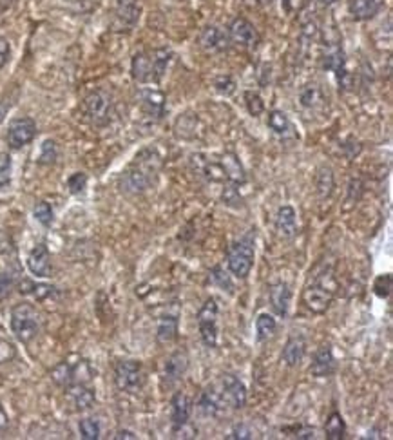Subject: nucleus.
<instances>
[{"instance_id": "473e14b6", "label": "nucleus", "mask_w": 393, "mask_h": 440, "mask_svg": "<svg viewBox=\"0 0 393 440\" xmlns=\"http://www.w3.org/2000/svg\"><path fill=\"white\" fill-rule=\"evenodd\" d=\"M317 194L321 198H330L333 192V187H336V180H333V172L330 167H321L317 170Z\"/></svg>"}, {"instance_id": "6e6552de", "label": "nucleus", "mask_w": 393, "mask_h": 440, "mask_svg": "<svg viewBox=\"0 0 393 440\" xmlns=\"http://www.w3.org/2000/svg\"><path fill=\"white\" fill-rule=\"evenodd\" d=\"M218 301L209 297L198 312V326L201 343L207 348H216L218 344Z\"/></svg>"}, {"instance_id": "a19ab883", "label": "nucleus", "mask_w": 393, "mask_h": 440, "mask_svg": "<svg viewBox=\"0 0 393 440\" xmlns=\"http://www.w3.org/2000/svg\"><path fill=\"white\" fill-rule=\"evenodd\" d=\"M373 294L381 299H388L389 294H392V275H379V277L373 281Z\"/></svg>"}, {"instance_id": "c756f323", "label": "nucleus", "mask_w": 393, "mask_h": 440, "mask_svg": "<svg viewBox=\"0 0 393 440\" xmlns=\"http://www.w3.org/2000/svg\"><path fill=\"white\" fill-rule=\"evenodd\" d=\"M267 123H268V127H270L272 133L277 134V136H281V138L290 136L294 131V126H292V121H290V118L287 116V113H283V111H279V109H274L268 113Z\"/></svg>"}, {"instance_id": "603ef678", "label": "nucleus", "mask_w": 393, "mask_h": 440, "mask_svg": "<svg viewBox=\"0 0 393 440\" xmlns=\"http://www.w3.org/2000/svg\"><path fill=\"white\" fill-rule=\"evenodd\" d=\"M8 113H9V104H6V101H0V123L6 120Z\"/></svg>"}, {"instance_id": "4d7b16f0", "label": "nucleus", "mask_w": 393, "mask_h": 440, "mask_svg": "<svg viewBox=\"0 0 393 440\" xmlns=\"http://www.w3.org/2000/svg\"><path fill=\"white\" fill-rule=\"evenodd\" d=\"M368 439H381V435H379V431L377 429H372V431H368Z\"/></svg>"}, {"instance_id": "de8ad7c7", "label": "nucleus", "mask_w": 393, "mask_h": 440, "mask_svg": "<svg viewBox=\"0 0 393 440\" xmlns=\"http://www.w3.org/2000/svg\"><path fill=\"white\" fill-rule=\"evenodd\" d=\"M9 53H11V48H9L8 38L0 37V69L4 67L9 60Z\"/></svg>"}, {"instance_id": "8fccbe9b", "label": "nucleus", "mask_w": 393, "mask_h": 440, "mask_svg": "<svg viewBox=\"0 0 393 440\" xmlns=\"http://www.w3.org/2000/svg\"><path fill=\"white\" fill-rule=\"evenodd\" d=\"M11 169V156L8 153H2L0 150V174L8 172Z\"/></svg>"}, {"instance_id": "864d4df0", "label": "nucleus", "mask_w": 393, "mask_h": 440, "mask_svg": "<svg viewBox=\"0 0 393 440\" xmlns=\"http://www.w3.org/2000/svg\"><path fill=\"white\" fill-rule=\"evenodd\" d=\"M8 426V415L4 413V409L0 408V429H4Z\"/></svg>"}, {"instance_id": "9b49d317", "label": "nucleus", "mask_w": 393, "mask_h": 440, "mask_svg": "<svg viewBox=\"0 0 393 440\" xmlns=\"http://www.w3.org/2000/svg\"><path fill=\"white\" fill-rule=\"evenodd\" d=\"M142 15L138 0H116V9H114L113 31L127 33L136 28Z\"/></svg>"}, {"instance_id": "e433bc0d", "label": "nucleus", "mask_w": 393, "mask_h": 440, "mask_svg": "<svg viewBox=\"0 0 393 440\" xmlns=\"http://www.w3.org/2000/svg\"><path fill=\"white\" fill-rule=\"evenodd\" d=\"M245 105H247V111L250 113V116H260L265 111L263 98H261L260 93H255V91H247V93H245Z\"/></svg>"}, {"instance_id": "f704fd0d", "label": "nucleus", "mask_w": 393, "mask_h": 440, "mask_svg": "<svg viewBox=\"0 0 393 440\" xmlns=\"http://www.w3.org/2000/svg\"><path fill=\"white\" fill-rule=\"evenodd\" d=\"M211 281L212 285H216L221 290H227L228 294H234V283H232V277L228 275L227 270H223V267L216 265L214 268L211 270Z\"/></svg>"}, {"instance_id": "ddd939ff", "label": "nucleus", "mask_w": 393, "mask_h": 440, "mask_svg": "<svg viewBox=\"0 0 393 440\" xmlns=\"http://www.w3.org/2000/svg\"><path fill=\"white\" fill-rule=\"evenodd\" d=\"M219 390L223 393V399L228 408H245V404H247V388H245V384L238 377L232 375V373L221 375V388Z\"/></svg>"}, {"instance_id": "5fc2aeb1", "label": "nucleus", "mask_w": 393, "mask_h": 440, "mask_svg": "<svg viewBox=\"0 0 393 440\" xmlns=\"http://www.w3.org/2000/svg\"><path fill=\"white\" fill-rule=\"evenodd\" d=\"M336 2H339V0H317V4L323 6V8H328V6H333Z\"/></svg>"}, {"instance_id": "4c0bfd02", "label": "nucleus", "mask_w": 393, "mask_h": 440, "mask_svg": "<svg viewBox=\"0 0 393 440\" xmlns=\"http://www.w3.org/2000/svg\"><path fill=\"white\" fill-rule=\"evenodd\" d=\"M33 216L37 218L38 223H42L44 226H49L53 223L55 218V212H53V207L49 205L48 202H38L33 209Z\"/></svg>"}, {"instance_id": "f8f14e48", "label": "nucleus", "mask_w": 393, "mask_h": 440, "mask_svg": "<svg viewBox=\"0 0 393 440\" xmlns=\"http://www.w3.org/2000/svg\"><path fill=\"white\" fill-rule=\"evenodd\" d=\"M37 136V123L31 118H16L8 129V145L11 149H22Z\"/></svg>"}, {"instance_id": "f3484780", "label": "nucleus", "mask_w": 393, "mask_h": 440, "mask_svg": "<svg viewBox=\"0 0 393 440\" xmlns=\"http://www.w3.org/2000/svg\"><path fill=\"white\" fill-rule=\"evenodd\" d=\"M191 163L199 174H203L205 178L211 180V182L216 183H225V172L223 167L219 163V160H214V158H209L205 154H192L191 156Z\"/></svg>"}, {"instance_id": "79ce46f5", "label": "nucleus", "mask_w": 393, "mask_h": 440, "mask_svg": "<svg viewBox=\"0 0 393 440\" xmlns=\"http://www.w3.org/2000/svg\"><path fill=\"white\" fill-rule=\"evenodd\" d=\"M87 185V174L85 172H74L70 180H67V187H70L71 194H80L82 190Z\"/></svg>"}, {"instance_id": "1a4fd4ad", "label": "nucleus", "mask_w": 393, "mask_h": 440, "mask_svg": "<svg viewBox=\"0 0 393 440\" xmlns=\"http://www.w3.org/2000/svg\"><path fill=\"white\" fill-rule=\"evenodd\" d=\"M114 383L122 392H138L143 384L142 364L138 361H120L114 368Z\"/></svg>"}, {"instance_id": "c85d7f7f", "label": "nucleus", "mask_w": 393, "mask_h": 440, "mask_svg": "<svg viewBox=\"0 0 393 440\" xmlns=\"http://www.w3.org/2000/svg\"><path fill=\"white\" fill-rule=\"evenodd\" d=\"M199 406H201V409L207 413V415H218L221 409L227 408V402H225L221 390H216L214 386H212V388H207L201 393V397H199Z\"/></svg>"}, {"instance_id": "b1692460", "label": "nucleus", "mask_w": 393, "mask_h": 440, "mask_svg": "<svg viewBox=\"0 0 393 440\" xmlns=\"http://www.w3.org/2000/svg\"><path fill=\"white\" fill-rule=\"evenodd\" d=\"M304 356H306V341H304V337H288L287 344H284L283 348V353H281V361H283L287 366L294 368L303 363Z\"/></svg>"}, {"instance_id": "2f4dec72", "label": "nucleus", "mask_w": 393, "mask_h": 440, "mask_svg": "<svg viewBox=\"0 0 393 440\" xmlns=\"http://www.w3.org/2000/svg\"><path fill=\"white\" fill-rule=\"evenodd\" d=\"M255 330H258V341L265 343V341L272 339L274 334H276L277 321L274 319V315L265 312V314L258 315V319H255Z\"/></svg>"}, {"instance_id": "6ab92c4d", "label": "nucleus", "mask_w": 393, "mask_h": 440, "mask_svg": "<svg viewBox=\"0 0 393 440\" xmlns=\"http://www.w3.org/2000/svg\"><path fill=\"white\" fill-rule=\"evenodd\" d=\"M219 158V163L223 167L225 180L232 185H243L247 183V170H245L243 163L238 158V154L234 153H223Z\"/></svg>"}, {"instance_id": "20e7f679", "label": "nucleus", "mask_w": 393, "mask_h": 440, "mask_svg": "<svg viewBox=\"0 0 393 440\" xmlns=\"http://www.w3.org/2000/svg\"><path fill=\"white\" fill-rule=\"evenodd\" d=\"M255 251L252 238H241L231 243L227 251V267L232 275L238 279H247L254 267Z\"/></svg>"}, {"instance_id": "58836bf2", "label": "nucleus", "mask_w": 393, "mask_h": 440, "mask_svg": "<svg viewBox=\"0 0 393 440\" xmlns=\"http://www.w3.org/2000/svg\"><path fill=\"white\" fill-rule=\"evenodd\" d=\"M80 436L85 440H96L100 439V424L94 419H84L78 424Z\"/></svg>"}, {"instance_id": "f257e3e1", "label": "nucleus", "mask_w": 393, "mask_h": 440, "mask_svg": "<svg viewBox=\"0 0 393 440\" xmlns=\"http://www.w3.org/2000/svg\"><path fill=\"white\" fill-rule=\"evenodd\" d=\"M162 167L163 158L158 150L153 147L142 149L136 154L134 162L122 172L118 180V187L123 194H143L156 183L158 174L162 172Z\"/></svg>"}, {"instance_id": "4468645a", "label": "nucleus", "mask_w": 393, "mask_h": 440, "mask_svg": "<svg viewBox=\"0 0 393 440\" xmlns=\"http://www.w3.org/2000/svg\"><path fill=\"white\" fill-rule=\"evenodd\" d=\"M140 107L147 120L160 121L165 116V94L158 89H142L138 94Z\"/></svg>"}, {"instance_id": "a211bd4d", "label": "nucleus", "mask_w": 393, "mask_h": 440, "mask_svg": "<svg viewBox=\"0 0 393 440\" xmlns=\"http://www.w3.org/2000/svg\"><path fill=\"white\" fill-rule=\"evenodd\" d=\"M336 372V357L330 346L317 348L316 353L312 357V364H310V375L323 379Z\"/></svg>"}, {"instance_id": "6e6d98bb", "label": "nucleus", "mask_w": 393, "mask_h": 440, "mask_svg": "<svg viewBox=\"0 0 393 440\" xmlns=\"http://www.w3.org/2000/svg\"><path fill=\"white\" fill-rule=\"evenodd\" d=\"M16 0H0V6H2V8H9V6H13Z\"/></svg>"}, {"instance_id": "7ed1b4c3", "label": "nucleus", "mask_w": 393, "mask_h": 440, "mask_svg": "<svg viewBox=\"0 0 393 440\" xmlns=\"http://www.w3.org/2000/svg\"><path fill=\"white\" fill-rule=\"evenodd\" d=\"M337 292V279L330 268L314 277L310 285L303 290V303L314 314H324L332 304Z\"/></svg>"}, {"instance_id": "412c9836", "label": "nucleus", "mask_w": 393, "mask_h": 440, "mask_svg": "<svg viewBox=\"0 0 393 440\" xmlns=\"http://www.w3.org/2000/svg\"><path fill=\"white\" fill-rule=\"evenodd\" d=\"M28 268L33 275L37 277H48L51 274V254L48 246L37 245L28 255Z\"/></svg>"}, {"instance_id": "393cba45", "label": "nucleus", "mask_w": 393, "mask_h": 440, "mask_svg": "<svg viewBox=\"0 0 393 440\" xmlns=\"http://www.w3.org/2000/svg\"><path fill=\"white\" fill-rule=\"evenodd\" d=\"M384 8V0H350L348 9L353 21L365 22Z\"/></svg>"}, {"instance_id": "dca6fc26", "label": "nucleus", "mask_w": 393, "mask_h": 440, "mask_svg": "<svg viewBox=\"0 0 393 440\" xmlns=\"http://www.w3.org/2000/svg\"><path fill=\"white\" fill-rule=\"evenodd\" d=\"M297 104H299V107L303 111L317 113V111L324 109V105H326V98H324V93L319 87V84H316V82H309V84L301 85L299 93H297Z\"/></svg>"}, {"instance_id": "49530a36", "label": "nucleus", "mask_w": 393, "mask_h": 440, "mask_svg": "<svg viewBox=\"0 0 393 440\" xmlns=\"http://www.w3.org/2000/svg\"><path fill=\"white\" fill-rule=\"evenodd\" d=\"M13 357H15V348H13V344L6 343V341H0V364L8 363Z\"/></svg>"}, {"instance_id": "13d9d810", "label": "nucleus", "mask_w": 393, "mask_h": 440, "mask_svg": "<svg viewBox=\"0 0 393 440\" xmlns=\"http://www.w3.org/2000/svg\"><path fill=\"white\" fill-rule=\"evenodd\" d=\"M258 2H260L261 6H272L276 0H258Z\"/></svg>"}, {"instance_id": "5701e85b", "label": "nucleus", "mask_w": 393, "mask_h": 440, "mask_svg": "<svg viewBox=\"0 0 393 440\" xmlns=\"http://www.w3.org/2000/svg\"><path fill=\"white\" fill-rule=\"evenodd\" d=\"M187 370H189V356H187V351L178 350L167 359L163 377H165L167 384H175L178 383L179 379H183Z\"/></svg>"}, {"instance_id": "ea45409f", "label": "nucleus", "mask_w": 393, "mask_h": 440, "mask_svg": "<svg viewBox=\"0 0 393 440\" xmlns=\"http://www.w3.org/2000/svg\"><path fill=\"white\" fill-rule=\"evenodd\" d=\"M58 158V147L53 140H45L42 143V150H40V156H38V163L40 165H51V163L57 162Z\"/></svg>"}, {"instance_id": "3c124183", "label": "nucleus", "mask_w": 393, "mask_h": 440, "mask_svg": "<svg viewBox=\"0 0 393 440\" xmlns=\"http://www.w3.org/2000/svg\"><path fill=\"white\" fill-rule=\"evenodd\" d=\"M114 439H131V440H134L136 439V435H134L133 431H129V429H120V431H116V435H114Z\"/></svg>"}, {"instance_id": "c9c22d12", "label": "nucleus", "mask_w": 393, "mask_h": 440, "mask_svg": "<svg viewBox=\"0 0 393 440\" xmlns=\"http://www.w3.org/2000/svg\"><path fill=\"white\" fill-rule=\"evenodd\" d=\"M236 80L231 75H219L214 78V89L216 93L221 94V97H232L236 93Z\"/></svg>"}, {"instance_id": "c03bdc74", "label": "nucleus", "mask_w": 393, "mask_h": 440, "mask_svg": "<svg viewBox=\"0 0 393 440\" xmlns=\"http://www.w3.org/2000/svg\"><path fill=\"white\" fill-rule=\"evenodd\" d=\"M228 440H247V439H252V429L248 428L245 422H241V424H236L234 428L231 429V433L227 435Z\"/></svg>"}, {"instance_id": "2eb2a0df", "label": "nucleus", "mask_w": 393, "mask_h": 440, "mask_svg": "<svg viewBox=\"0 0 393 440\" xmlns=\"http://www.w3.org/2000/svg\"><path fill=\"white\" fill-rule=\"evenodd\" d=\"M198 42L203 51L212 53V55L227 51L228 45H231L227 31H223V29L218 28V26H207V28H203L201 33H199Z\"/></svg>"}, {"instance_id": "4be33fe9", "label": "nucleus", "mask_w": 393, "mask_h": 440, "mask_svg": "<svg viewBox=\"0 0 393 440\" xmlns=\"http://www.w3.org/2000/svg\"><path fill=\"white\" fill-rule=\"evenodd\" d=\"M268 295H270V304L274 312L279 317H287L288 308H290V303H292V290H290V287L284 281H277V283L270 285Z\"/></svg>"}, {"instance_id": "72a5a7b5", "label": "nucleus", "mask_w": 393, "mask_h": 440, "mask_svg": "<svg viewBox=\"0 0 393 440\" xmlns=\"http://www.w3.org/2000/svg\"><path fill=\"white\" fill-rule=\"evenodd\" d=\"M51 379L57 386L60 388H70L71 384H73V364L70 363H60L51 370Z\"/></svg>"}, {"instance_id": "a878e982", "label": "nucleus", "mask_w": 393, "mask_h": 440, "mask_svg": "<svg viewBox=\"0 0 393 440\" xmlns=\"http://www.w3.org/2000/svg\"><path fill=\"white\" fill-rule=\"evenodd\" d=\"M170 406H172V413H170V419H172V424L175 428L183 426L189 422L192 413V400L191 397L183 392H176L170 400Z\"/></svg>"}, {"instance_id": "0eeeda50", "label": "nucleus", "mask_w": 393, "mask_h": 440, "mask_svg": "<svg viewBox=\"0 0 393 440\" xmlns=\"http://www.w3.org/2000/svg\"><path fill=\"white\" fill-rule=\"evenodd\" d=\"M321 67L324 71H332L336 75L337 82L343 89L348 91L353 84L352 75L346 69V57L343 51V45L339 42H326L323 44V53H321Z\"/></svg>"}, {"instance_id": "a18cd8bd", "label": "nucleus", "mask_w": 393, "mask_h": 440, "mask_svg": "<svg viewBox=\"0 0 393 440\" xmlns=\"http://www.w3.org/2000/svg\"><path fill=\"white\" fill-rule=\"evenodd\" d=\"M13 285H15V281H13L11 275L8 272L0 270V301L8 297L9 292L13 290Z\"/></svg>"}, {"instance_id": "cd10ccee", "label": "nucleus", "mask_w": 393, "mask_h": 440, "mask_svg": "<svg viewBox=\"0 0 393 440\" xmlns=\"http://www.w3.org/2000/svg\"><path fill=\"white\" fill-rule=\"evenodd\" d=\"M67 390V395H70L71 402L74 404V408L85 412V409H91L96 402V395L91 388H87L85 384H71Z\"/></svg>"}, {"instance_id": "09e8293b", "label": "nucleus", "mask_w": 393, "mask_h": 440, "mask_svg": "<svg viewBox=\"0 0 393 440\" xmlns=\"http://www.w3.org/2000/svg\"><path fill=\"white\" fill-rule=\"evenodd\" d=\"M294 436H296V439H314V436H316V431H314L312 428L299 426V428H294Z\"/></svg>"}, {"instance_id": "423d86ee", "label": "nucleus", "mask_w": 393, "mask_h": 440, "mask_svg": "<svg viewBox=\"0 0 393 440\" xmlns=\"http://www.w3.org/2000/svg\"><path fill=\"white\" fill-rule=\"evenodd\" d=\"M11 330L21 343H31L40 331V317L28 303L16 304L11 310Z\"/></svg>"}, {"instance_id": "9d476101", "label": "nucleus", "mask_w": 393, "mask_h": 440, "mask_svg": "<svg viewBox=\"0 0 393 440\" xmlns=\"http://www.w3.org/2000/svg\"><path fill=\"white\" fill-rule=\"evenodd\" d=\"M228 40L231 44L238 45L241 49H254L260 44V33L255 29V26L250 21H247L245 16H236L228 24L227 29Z\"/></svg>"}, {"instance_id": "aec40b11", "label": "nucleus", "mask_w": 393, "mask_h": 440, "mask_svg": "<svg viewBox=\"0 0 393 440\" xmlns=\"http://www.w3.org/2000/svg\"><path fill=\"white\" fill-rule=\"evenodd\" d=\"M276 232L281 239L288 241L297 234V214L294 207L283 205L276 212Z\"/></svg>"}, {"instance_id": "37998d69", "label": "nucleus", "mask_w": 393, "mask_h": 440, "mask_svg": "<svg viewBox=\"0 0 393 440\" xmlns=\"http://www.w3.org/2000/svg\"><path fill=\"white\" fill-rule=\"evenodd\" d=\"M241 196H239V190H238V185H232L227 187V189L223 190V203L228 207H241Z\"/></svg>"}, {"instance_id": "bb28decb", "label": "nucleus", "mask_w": 393, "mask_h": 440, "mask_svg": "<svg viewBox=\"0 0 393 440\" xmlns=\"http://www.w3.org/2000/svg\"><path fill=\"white\" fill-rule=\"evenodd\" d=\"M178 330H179V315L178 312L175 314H169L160 317L158 330H156V341L160 344H169L172 341L178 339Z\"/></svg>"}, {"instance_id": "39448f33", "label": "nucleus", "mask_w": 393, "mask_h": 440, "mask_svg": "<svg viewBox=\"0 0 393 440\" xmlns=\"http://www.w3.org/2000/svg\"><path fill=\"white\" fill-rule=\"evenodd\" d=\"M113 94L106 89H96L84 100V116L94 127L107 126L113 118Z\"/></svg>"}, {"instance_id": "7c9ffc66", "label": "nucleus", "mask_w": 393, "mask_h": 440, "mask_svg": "<svg viewBox=\"0 0 393 440\" xmlns=\"http://www.w3.org/2000/svg\"><path fill=\"white\" fill-rule=\"evenodd\" d=\"M324 435L328 440H343L346 436V422L343 419V415L337 412L330 413V417L326 419V424H324Z\"/></svg>"}, {"instance_id": "f03ea898", "label": "nucleus", "mask_w": 393, "mask_h": 440, "mask_svg": "<svg viewBox=\"0 0 393 440\" xmlns=\"http://www.w3.org/2000/svg\"><path fill=\"white\" fill-rule=\"evenodd\" d=\"M172 57H175V53L169 48H156L150 51L136 53L131 60V77L138 84H160L165 77Z\"/></svg>"}]
</instances>
